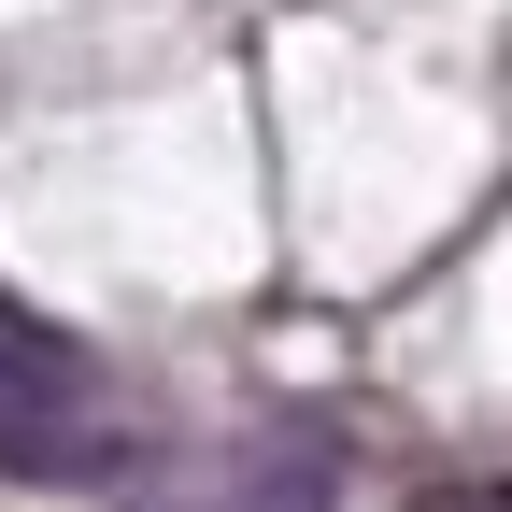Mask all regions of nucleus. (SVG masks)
Returning <instances> with one entry per match:
<instances>
[{
	"label": "nucleus",
	"mask_w": 512,
	"mask_h": 512,
	"mask_svg": "<svg viewBox=\"0 0 512 512\" xmlns=\"http://www.w3.org/2000/svg\"><path fill=\"white\" fill-rule=\"evenodd\" d=\"M0 470H15V484H86V470H114V413L86 399L72 342L15 328V313H0Z\"/></svg>",
	"instance_id": "obj_1"
},
{
	"label": "nucleus",
	"mask_w": 512,
	"mask_h": 512,
	"mask_svg": "<svg viewBox=\"0 0 512 512\" xmlns=\"http://www.w3.org/2000/svg\"><path fill=\"white\" fill-rule=\"evenodd\" d=\"M427 512H512V498H427Z\"/></svg>",
	"instance_id": "obj_2"
}]
</instances>
